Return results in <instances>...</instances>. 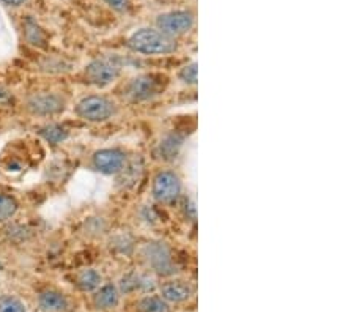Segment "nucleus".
Listing matches in <instances>:
<instances>
[{"label": "nucleus", "mask_w": 354, "mask_h": 312, "mask_svg": "<svg viewBox=\"0 0 354 312\" xmlns=\"http://www.w3.org/2000/svg\"><path fill=\"white\" fill-rule=\"evenodd\" d=\"M181 192V180L174 172H159L153 181V196L156 201L169 203L174 202Z\"/></svg>", "instance_id": "6"}, {"label": "nucleus", "mask_w": 354, "mask_h": 312, "mask_svg": "<svg viewBox=\"0 0 354 312\" xmlns=\"http://www.w3.org/2000/svg\"><path fill=\"white\" fill-rule=\"evenodd\" d=\"M18 210V202L8 194H0V221L10 219Z\"/></svg>", "instance_id": "17"}, {"label": "nucleus", "mask_w": 354, "mask_h": 312, "mask_svg": "<svg viewBox=\"0 0 354 312\" xmlns=\"http://www.w3.org/2000/svg\"><path fill=\"white\" fill-rule=\"evenodd\" d=\"M93 166L96 170L106 175H115L123 172L127 166V155L117 149H104L93 155Z\"/></svg>", "instance_id": "7"}, {"label": "nucleus", "mask_w": 354, "mask_h": 312, "mask_svg": "<svg viewBox=\"0 0 354 312\" xmlns=\"http://www.w3.org/2000/svg\"><path fill=\"white\" fill-rule=\"evenodd\" d=\"M129 49L145 55H164L176 49L175 38H170L158 28L144 27L136 30L128 39Z\"/></svg>", "instance_id": "1"}, {"label": "nucleus", "mask_w": 354, "mask_h": 312, "mask_svg": "<svg viewBox=\"0 0 354 312\" xmlns=\"http://www.w3.org/2000/svg\"><path fill=\"white\" fill-rule=\"evenodd\" d=\"M76 113L87 122H106L115 113V107L104 96H85L76 106Z\"/></svg>", "instance_id": "3"}, {"label": "nucleus", "mask_w": 354, "mask_h": 312, "mask_svg": "<svg viewBox=\"0 0 354 312\" xmlns=\"http://www.w3.org/2000/svg\"><path fill=\"white\" fill-rule=\"evenodd\" d=\"M39 134H41L49 144H54V145L64 142L65 139H68V136H70V133H68L65 128L59 127V125H48V127H43L39 129Z\"/></svg>", "instance_id": "16"}, {"label": "nucleus", "mask_w": 354, "mask_h": 312, "mask_svg": "<svg viewBox=\"0 0 354 312\" xmlns=\"http://www.w3.org/2000/svg\"><path fill=\"white\" fill-rule=\"evenodd\" d=\"M194 15L191 11H167V13L159 15L156 18V26L158 30H161L165 35L170 38L181 37L191 30L194 27Z\"/></svg>", "instance_id": "4"}, {"label": "nucleus", "mask_w": 354, "mask_h": 312, "mask_svg": "<svg viewBox=\"0 0 354 312\" xmlns=\"http://www.w3.org/2000/svg\"><path fill=\"white\" fill-rule=\"evenodd\" d=\"M0 312H26V306L19 298L5 295L0 297Z\"/></svg>", "instance_id": "18"}, {"label": "nucleus", "mask_w": 354, "mask_h": 312, "mask_svg": "<svg viewBox=\"0 0 354 312\" xmlns=\"http://www.w3.org/2000/svg\"><path fill=\"white\" fill-rule=\"evenodd\" d=\"M102 277L96 270H84L77 276V286L82 292H93L101 286Z\"/></svg>", "instance_id": "14"}, {"label": "nucleus", "mask_w": 354, "mask_h": 312, "mask_svg": "<svg viewBox=\"0 0 354 312\" xmlns=\"http://www.w3.org/2000/svg\"><path fill=\"white\" fill-rule=\"evenodd\" d=\"M139 312H170L169 303L156 295H148L139 302Z\"/></svg>", "instance_id": "15"}, {"label": "nucleus", "mask_w": 354, "mask_h": 312, "mask_svg": "<svg viewBox=\"0 0 354 312\" xmlns=\"http://www.w3.org/2000/svg\"><path fill=\"white\" fill-rule=\"evenodd\" d=\"M144 257L151 270L159 276H172L176 273V266L170 248L161 241H151L144 246Z\"/></svg>", "instance_id": "2"}, {"label": "nucleus", "mask_w": 354, "mask_h": 312, "mask_svg": "<svg viewBox=\"0 0 354 312\" xmlns=\"http://www.w3.org/2000/svg\"><path fill=\"white\" fill-rule=\"evenodd\" d=\"M159 92V82L156 81L155 76L145 75V76H139L131 81L127 85V93L128 98L131 101H145L150 100Z\"/></svg>", "instance_id": "9"}, {"label": "nucleus", "mask_w": 354, "mask_h": 312, "mask_svg": "<svg viewBox=\"0 0 354 312\" xmlns=\"http://www.w3.org/2000/svg\"><path fill=\"white\" fill-rule=\"evenodd\" d=\"M26 37L28 42L32 44H35V46H43L44 43V33L41 32V28H39L35 22L32 21H27L26 24Z\"/></svg>", "instance_id": "19"}, {"label": "nucleus", "mask_w": 354, "mask_h": 312, "mask_svg": "<svg viewBox=\"0 0 354 312\" xmlns=\"http://www.w3.org/2000/svg\"><path fill=\"white\" fill-rule=\"evenodd\" d=\"M194 287L186 281H170L161 287V298L167 303H183L192 297Z\"/></svg>", "instance_id": "10"}, {"label": "nucleus", "mask_w": 354, "mask_h": 312, "mask_svg": "<svg viewBox=\"0 0 354 312\" xmlns=\"http://www.w3.org/2000/svg\"><path fill=\"white\" fill-rule=\"evenodd\" d=\"M183 139L176 134H170L165 138L161 144H159V155H161L162 160H174L178 155L181 149Z\"/></svg>", "instance_id": "13"}, {"label": "nucleus", "mask_w": 354, "mask_h": 312, "mask_svg": "<svg viewBox=\"0 0 354 312\" xmlns=\"http://www.w3.org/2000/svg\"><path fill=\"white\" fill-rule=\"evenodd\" d=\"M180 77L183 82H186L189 85H196L197 84V64L196 62H192V64L183 68V70L180 71Z\"/></svg>", "instance_id": "20"}, {"label": "nucleus", "mask_w": 354, "mask_h": 312, "mask_svg": "<svg viewBox=\"0 0 354 312\" xmlns=\"http://www.w3.org/2000/svg\"><path fill=\"white\" fill-rule=\"evenodd\" d=\"M5 3L11 5V7H19V5H22L24 2H27V0H3Z\"/></svg>", "instance_id": "23"}, {"label": "nucleus", "mask_w": 354, "mask_h": 312, "mask_svg": "<svg viewBox=\"0 0 354 312\" xmlns=\"http://www.w3.org/2000/svg\"><path fill=\"white\" fill-rule=\"evenodd\" d=\"M120 76V66L113 60L109 59H98L93 60L90 65L85 68V79L90 84L104 87L111 82L115 81Z\"/></svg>", "instance_id": "5"}, {"label": "nucleus", "mask_w": 354, "mask_h": 312, "mask_svg": "<svg viewBox=\"0 0 354 312\" xmlns=\"http://www.w3.org/2000/svg\"><path fill=\"white\" fill-rule=\"evenodd\" d=\"M27 109L35 116H54L65 111V100L54 93L33 95L27 101Z\"/></svg>", "instance_id": "8"}, {"label": "nucleus", "mask_w": 354, "mask_h": 312, "mask_svg": "<svg viewBox=\"0 0 354 312\" xmlns=\"http://www.w3.org/2000/svg\"><path fill=\"white\" fill-rule=\"evenodd\" d=\"M13 95H11V92L8 89H5L3 85H0V104L2 106H10L13 104Z\"/></svg>", "instance_id": "21"}, {"label": "nucleus", "mask_w": 354, "mask_h": 312, "mask_svg": "<svg viewBox=\"0 0 354 312\" xmlns=\"http://www.w3.org/2000/svg\"><path fill=\"white\" fill-rule=\"evenodd\" d=\"M106 3L117 11H127L129 7V0H106Z\"/></svg>", "instance_id": "22"}, {"label": "nucleus", "mask_w": 354, "mask_h": 312, "mask_svg": "<svg viewBox=\"0 0 354 312\" xmlns=\"http://www.w3.org/2000/svg\"><path fill=\"white\" fill-rule=\"evenodd\" d=\"M39 308L43 312H65L68 309V300L64 293L57 291H44L38 298Z\"/></svg>", "instance_id": "11"}, {"label": "nucleus", "mask_w": 354, "mask_h": 312, "mask_svg": "<svg viewBox=\"0 0 354 312\" xmlns=\"http://www.w3.org/2000/svg\"><path fill=\"white\" fill-rule=\"evenodd\" d=\"M95 306L101 311H111L117 308L120 302V292L115 286L112 284H107V286H102L98 292H96L95 298Z\"/></svg>", "instance_id": "12"}]
</instances>
